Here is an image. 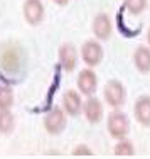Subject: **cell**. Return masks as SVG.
<instances>
[{
	"label": "cell",
	"mask_w": 150,
	"mask_h": 159,
	"mask_svg": "<svg viewBox=\"0 0 150 159\" xmlns=\"http://www.w3.org/2000/svg\"><path fill=\"white\" fill-rule=\"evenodd\" d=\"M103 95H105V100H106V103L110 105V107L118 108L125 103L126 92H125V86H123L122 81H118V80H110V81L105 85Z\"/></svg>",
	"instance_id": "obj_1"
},
{
	"label": "cell",
	"mask_w": 150,
	"mask_h": 159,
	"mask_svg": "<svg viewBox=\"0 0 150 159\" xmlns=\"http://www.w3.org/2000/svg\"><path fill=\"white\" fill-rule=\"evenodd\" d=\"M108 132L113 139H125L130 132L128 117L123 112H113L108 117Z\"/></svg>",
	"instance_id": "obj_2"
},
{
	"label": "cell",
	"mask_w": 150,
	"mask_h": 159,
	"mask_svg": "<svg viewBox=\"0 0 150 159\" xmlns=\"http://www.w3.org/2000/svg\"><path fill=\"white\" fill-rule=\"evenodd\" d=\"M44 129L52 135L61 134L66 129V112L61 110V108H58V107H54L46 117H44Z\"/></svg>",
	"instance_id": "obj_3"
},
{
	"label": "cell",
	"mask_w": 150,
	"mask_h": 159,
	"mask_svg": "<svg viewBox=\"0 0 150 159\" xmlns=\"http://www.w3.org/2000/svg\"><path fill=\"white\" fill-rule=\"evenodd\" d=\"M81 58L88 66H98L103 59V48L96 41H86L81 48Z\"/></svg>",
	"instance_id": "obj_4"
},
{
	"label": "cell",
	"mask_w": 150,
	"mask_h": 159,
	"mask_svg": "<svg viewBox=\"0 0 150 159\" xmlns=\"http://www.w3.org/2000/svg\"><path fill=\"white\" fill-rule=\"evenodd\" d=\"M20 63V51L15 44H5L0 52V64L7 71H15Z\"/></svg>",
	"instance_id": "obj_5"
},
{
	"label": "cell",
	"mask_w": 150,
	"mask_h": 159,
	"mask_svg": "<svg viewBox=\"0 0 150 159\" xmlns=\"http://www.w3.org/2000/svg\"><path fill=\"white\" fill-rule=\"evenodd\" d=\"M24 17L31 25L41 24L44 19V5L41 0H25L24 2Z\"/></svg>",
	"instance_id": "obj_6"
},
{
	"label": "cell",
	"mask_w": 150,
	"mask_h": 159,
	"mask_svg": "<svg viewBox=\"0 0 150 159\" xmlns=\"http://www.w3.org/2000/svg\"><path fill=\"white\" fill-rule=\"evenodd\" d=\"M78 90H79L83 95L91 97L93 93L96 92V86H98V78H96L95 71L91 70H83L79 75H78Z\"/></svg>",
	"instance_id": "obj_7"
},
{
	"label": "cell",
	"mask_w": 150,
	"mask_h": 159,
	"mask_svg": "<svg viewBox=\"0 0 150 159\" xmlns=\"http://www.w3.org/2000/svg\"><path fill=\"white\" fill-rule=\"evenodd\" d=\"M59 63H61L62 70L67 71V73L74 71L78 63V52L73 44H62L59 48Z\"/></svg>",
	"instance_id": "obj_8"
},
{
	"label": "cell",
	"mask_w": 150,
	"mask_h": 159,
	"mask_svg": "<svg viewBox=\"0 0 150 159\" xmlns=\"http://www.w3.org/2000/svg\"><path fill=\"white\" fill-rule=\"evenodd\" d=\"M84 117L89 124H98L103 119V105L96 97H89L83 105Z\"/></svg>",
	"instance_id": "obj_9"
},
{
	"label": "cell",
	"mask_w": 150,
	"mask_h": 159,
	"mask_svg": "<svg viewBox=\"0 0 150 159\" xmlns=\"http://www.w3.org/2000/svg\"><path fill=\"white\" fill-rule=\"evenodd\" d=\"M62 107H64V112L71 117H76L78 113L81 112V97L76 90H67L62 95Z\"/></svg>",
	"instance_id": "obj_10"
},
{
	"label": "cell",
	"mask_w": 150,
	"mask_h": 159,
	"mask_svg": "<svg viewBox=\"0 0 150 159\" xmlns=\"http://www.w3.org/2000/svg\"><path fill=\"white\" fill-rule=\"evenodd\" d=\"M111 29H113V25H111V19L108 17V14H98L95 17V20H93V32H95V36L98 39L101 41L108 39L111 36Z\"/></svg>",
	"instance_id": "obj_11"
},
{
	"label": "cell",
	"mask_w": 150,
	"mask_h": 159,
	"mask_svg": "<svg viewBox=\"0 0 150 159\" xmlns=\"http://www.w3.org/2000/svg\"><path fill=\"white\" fill-rule=\"evenodd\" d=\"M135 119L145 127H150V97H140L135 102Z\"/></svg>",
	"instance_id": "obj_12"
},
{
	"label": "cell",
	"mask_w": 150,
	"mask_h": 159,
	"mask_svg": "<svg viewBox=\"0 0 150 159\" xmlns=\"http://www.w3.org/2000/svg\"><path fill=\"white\" fill-rule=\"evenodd\" d=\"M133 63L140 73H150V49L140 46L133 52Z\"/></svg>",
	"instance_id": "obj_13"
},
{
	"label": "cell",
	"mask_w": 150,
	"mask_h": 159,
	"mask_svg": "<svg viewBox=\"0 0 150 159\" xmlns=\"http://www.w3.org/2000/svg\"><path fill=\"white\" fill-rule=\"evenodd\" d=\"M14 105V90L7 81L0 80V110L12 108Z\"/></svg>",
	"instance_id": "obj_14"
},
{
	"label": "cell",
	"mask_w": 150,
	"mask_h": 159,
	"mask_svg": "<svg viewBox=\"0 0 150 159\" xmlns=\"http://www.w3.org/2000/svg\"><path fill=\"white\" fill-rule=\"evenodd\" d=\"M15 127V119H14L10 108L0 110V132L2 134H10Z\"/></svg>",
	"instance_id": "obj_15"
},
{
	"label": "cell",
	"mask_w": 150,
	"mask_h": 159,
	"mask_svg": "<svg viewBox=\"0 0 150 159\" xmlns=\"http://www.w3.org/2000/svg\"><path fill=\"white\" fill-rule=\"evenodd\" d=\"M145 7H147V0H125V3H123V9L130 10V14H133V16L142 14Z\"/></svg>",
	"instance_id": "obj_16"
},
{
	"label": "cell",
	"mask_w": 150,
	"mask_h": 159,
	"mask_svg": "<svg viewBox=\"0 0 150 159\" xmlns=\"http://www.w3.org/2000/svg\"><path fill=\"white\" fill-rule=\"evenodd\" d=\"M135 149L133 144L126 139H120V142L115 146V156H133Z\"/></svg>",
	"instance_id": "obj_17"
},
{
	"label": "cell",
	"mask_w": 150,
	"mask_h": 159,
	"mask_svg": "<svg viewBox=\"0 0 150 159\" xmlns=\"http://www.w3.org/2000/svg\"><path fill=\"white\" fill-rule=\"evenodd\" d=\"M73 156H93V152L89 151L88 146H78L73 151Z\"/></svg>",
	"instance_id": "obj_18"
},
{
	"label": "cell",
	"mask_w": 150,
	"mask_h": 159,
	"mask_svg": "<svg viewBox=\"0 0 150 159\" xmlns=\"http://www.w3.org/2000/svg\"><path fill=\"white\" fill-rule=\"evenodd\" d=\"M56 3H58V5H67V3L71 2V0H54Z\"/></svg>",
	"instance_id": "obj_19"
},
{
	"label": "cell",
	"mask_w": 150,
	"mask_h": 159,
	"mask_svg": "<svg viewBox=\"0 0 150 159\" xmlns=\"http://www.w3.org/2000/svg\"><path fill=\"white\" fill-rule=\"evenodd\" d=\"M148 44H150V31H148Z\"/></svg>",
	"instance_id": "obj_20"
}]
</instances>
